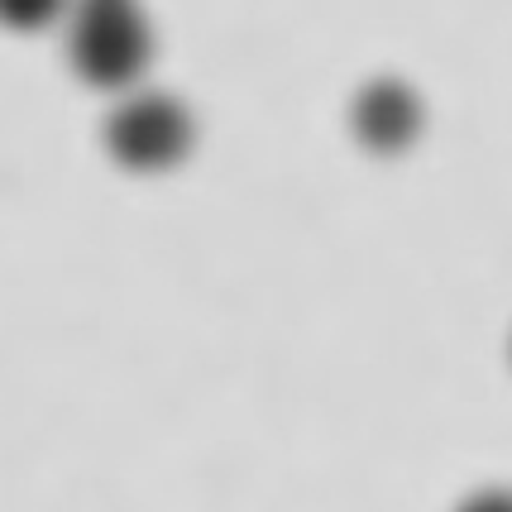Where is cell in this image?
<instances>
[{
    "label": "cell",
    "mask_w": 512,
    "mask_h": 512,
    "mask_svg": "<svg viewBox=\"0 0 512 512\" xmlns=\"http://www.w3.org/2000/svg\"><path fill=\"white\" fill-rule=\"evenodd\" d=\"M67 63L96 91L125 96L154 63V24L139 0H67Z\"/></svg>",
    "instance_id": "obj_1"
},
{
    "label": "cell",
    "mask_w": 512,
    "mask_h": 512,
    "mask_svg": "<svg viewBox=\"0 0 512 512\" xmlns=\"http://www.w3.org/2000/svg\"><path fill=\"white\" fill-rule=\"evenodd\" d=\"M106 154L125 168V173H173L187 163L192 144H197V120L178 96L154 87H134L106 115Z\"/></svg>",
    "instance_id": "obj_2"
},
{
    "label": "cell",
    "mask_w": 512,
    "mask_h": 512,
    "mask_svg": "<svg viewBox=\"0 0 512 512\" xmlns=\"http://www.w3.org/2000/svg\"><path fill=\"white\" fill-rule=\"evenodd\" d=\"M350 130L369 154H402L422 134V101L417 91L398 77H379L355 96L350 106Z\"/></svg>",
    "instance_id": "obj_3"
},
{
    "label": "cell",
    "mask_w": 512,
    "mask_h": 512,
    "mask_svg": "<svg viewBox=\"0 0 512 512\" xmlns=\"http://www.w3.org/2000/svg\"><path fill=\"white\" fill-rule=\"evenodd\" d=\"M67 0H0V29L39 34L48 24H63Z\"/></svg>",
    "instance_id": "obj_4"
},
{
    "label": "cell",
    "mask_w": 512,
    "mask_h": 512,
    "mask_svg": "<svg viewBox=\"0 0 512 512\" xmlns=\"http://www.w3.org/2000/svg\"><path fill=\"white\" fill-rule=\"evenodd\" d=\"M455 512H512V489H479V493H469Z\"/></svg>",
    "instance_id": "obj_5"
}]
</instances>
